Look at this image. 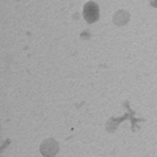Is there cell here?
<instances>
[{"instance_id": "obj_1", "label": "cell", "mask_w": 157, "mask_h": 157, "mask_svg": "<svg viewBox=\"0 0 157 157\" xmlns=\"http://www.w3.org/2000/svg\"><path fill=\"white\" fill-rule=\"evenodd\" d=\"M83 15H84V19L88 23H94L98 19V6H97V4L93 3V2L87 3L84 5V9H83Z\"/></svg>"}, {"instance_id": "obj_2", "label": "cell", "mask_w": 157, "mask_h": 157, "mask_svg": "<svg viewBox=\"0 0 157 157\" xmlns=\"http://www.w3.org/2000/svg\"><path fill=\"white\" fill-rule=\"evenodd\" d=\"M58 151V145L54 140H48L42 145V153L45 156H53Z\"/></svg>"}, {"instance_id": "obj_3", "label": "cell", "mask_w": 157, "mask_h": 157, "mask_svg": "<svg viewBox=\"0 0 157 157\" xmlns=\"http://www.w3.org/2000/svg\"><path fill=\"white\" fill-rule=\"evenodd\" d=\"M113 21L117 24V25H122V24H126L128 21V14L126 11H117L116 15L113 17Z\"/></svg>"}, {"instance_id": "obj_4", "label": "cell", "mask_w": 157, "mask_h": 157, "mask_svg": "<svg viewBox=\"0 0 157 157\" xmlns=\"http://www.w3.org/2000/svg\"><path fill=\"white\" fill-rule=\"evenodd\" d=\"M151 4H152L153 6H157V0H151Z\"/></svg>"}]
</instances>
